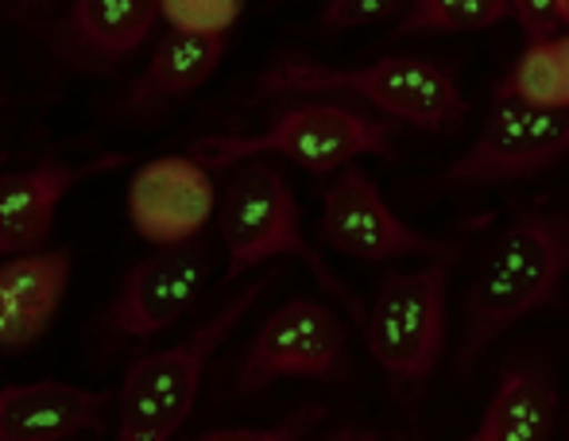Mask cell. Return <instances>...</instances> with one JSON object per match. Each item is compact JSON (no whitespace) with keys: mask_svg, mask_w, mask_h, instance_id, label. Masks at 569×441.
<instances>
[{"mask_svg":"<svg viewBox=\"0 0 569 441\" xmlns=\"http://www.w3.org/2000/svg\"><path fill=\"white\" fill-rule=\"evenodd\" d=\"M569 275V210H523L496 237L465 294V349L469 368L488 344L523 314L558 302Z\"/></svg>","mask_w":569,"mask_h":441,"instance_id":"1","label":"cell"},{"mask_svg":"<svg viewBox=\"0 0 569 441\" xmlns=\"http://www.w3.org/2000/svg\"><path fill=\"white\" fill-rule=\"evenodd\" d=\"M260 93H349L372 101L380 112L435 136H450L465 124L469 106L461 98L453 70L419 54H391L372 67H322L302 54L279 59L260 78Z\"/></svg>","mask_w":569,"mask_h":441,"instance_id":"2","label":"cell"},{"mask_svg":"<svg viewBox=\"0 0 569 441\" xmlns=\"http://www.w3.org/2000/svg\"><path fill=\"white\" fill-rule=\"evenodd\" d=\"M263 291H268V279H256L252 287H244L237 299H229L221 307V314L198 325L187 341L136 360L117 391L120 427L113 441H171L179 434L182 422L194 414L210 357L237 330V322L256 307V299Z\"/></svg>","mask_w":569,"mask_h":441,"instance_id":"3","label":"cell"},{"mask_svg":"<svg viewBox=\"0 0 569 441\" xmlns=\"http://www.w3.org/2000/svg\"><path fill=\"white\" fill-rule=\"evenodd\" d=\"M221 240L229 252V271L226 283L240 279L244 271H252L256 263L276 260V255H291L302 260L315 279L341 302L352 314V322L365 325L368 310L349 287L330 271V263L307 244L299 229V202L291 194V182L283 179V171L260 159H248L237 167V174L226 182V198H221Z\"/></svg>","mask_w":569,"mask_h":441,"instance_id":"4","label":"cell"},{"mask_svg":"<svg viewBox=\"0 0 569 441\" xmlns=\"http://www.w3.org/2000/svg\"><path fill=\"white\" fill-rule=\"evenodd\" d=\"M391 136L396 128L368 112L345 106H291L271 117L263 136H202L190 148V159H198L206 171H221L260 156H283L315 174H330L360 156L391 159Z\"/></svg>","mask_w":569,"mask_h":441,"instance_id":"5","label":"cell"},{"mask_svg":"<svg viewBox=\"0 0 569 441\" xmlns=\"http://www.w3.org/2000/svg\"><path fill=\"white\" fill-rule=\"evenodd\" d=\"M446 283L450 263L396 271L380 283L365 318L368 352L403 391L419 395L446 344Z\"/></svg>","mask_w":569,"mask_h":441,"instance_id":"6","label":"cell"},{"mask_svg":"<svg viewBox=\"0 0 569 441\" xmlns=\"http://www.w3.org/2000/svg\"><path fill=\"white\" fill-rule=\"evenodd\" d=\"M345 380V325L315 299H291L252 337L237 368V395H256L276 380Z\"/></svg>","mask_w":569,"mask_h":441,"instance_id":"7","label":"cell"},{"mask_svg":"<svg viewBox=\"0 0 569 441\" xmlns=\"http://www.w3.org/2000/svg\"><path fill=\"white\" fill-rule=\"evenodd\" d=\"M569 151V109H531L519 101H496L485 132L442 174L446 187L516 182L555 167Z\"/></svg>","mask_w":569,"mask_h":441,"instance_id":"8","label":"cell"},{"mask_svg":"<svg viewBox=\"0 0 569 441\" xmlns=\"http://www.w3.org/2000/svg\"><path fill=\"white\" fill-rule=\"evenodd\" d=\"M322 237L338 252L357 260H403V255H435L438 263H450L461 255L453 240L422 237L419 229L403 224L388 210L376 182L360 167H345L322 198Z\"/></svg>","mask_w":569,"mask_h":441,"instance_id":"9","label":"cell"},{"mask_svg":"<svg viewBox=\"0 0 569 441\" xmlns=\"http://www.w3.org/2000/svg\"><path fill=\"white\" fill-rule=\"evenodd\" d=\"M210 271V248L179 244L159 248L132 263L117 299L106 310V325L120 337H156L171 330L202 294Z\"/></svg>","mask_w":569,"mask_h":441,"instance_id":"10","label":"cell"},{"mask_svg":"<svg viewBox=\"0 0 569 441\" xmlns=\"http://www.w3.org/2000/svg\"><path fill=\"white\" fill-rule=\"evenodd\" d=\"M218 190L198 159L163 156L143 163L128 187V218L132 229L156 248L194 244L213 218Z\"/></svg>","mask_w":569,"mask_h":441,"instance_id":"11","label":"cell"},{"mask_svg":"<svg viewBox=\"0 0 569 441\" xmlns=\"http://www.w3.org/2000/svg\"><path fill=\"white\" fill-rule=\"evenodd\" d=\"M128 156L106 151V156L90 159V163H43L31 171L0 174V263L16 260V255L43 252L47 237H51L54 210L59 202L78 187V182L93 179L124 167Z\"/></svg>","mask_w":569,"mask_h":441,"instance_id":"12","label":"cell"},{"mask_svg":"<svg viewBox=\"0 0 569 441\" xmlns=\"http://www.w3.org/2000/svg\"><path fill=\"white\" fill-rule=\"evenodd\" d=\"M113 391H86L62 380L0 388V441H70L98 430L113 407Z\"/></svg>","mask_w":569,"mask_h":441,"instance_id":"13","label":"cell"},{"mask_svg":"<svg viewBox=\"0 0 569 441\" xmlns=\"http://www.w3.org/2000/svg\"><path fill=\"white\" fill-rule=\"evenodd\" d=\"M74 255L67 248L0 263V352H20L51 330L67 299Z\"/></svg>","mask_w":569,"mask_h":441,"instance_id":"14","label":"cell"},{"mask_svg":"<svg viewBox=\"0 0 569 441\" xmlns=\"http://www.w3.org/2000/svg\"><path fill=\"white\" fill-rule=\"evenodd\" d=\"M558 414V388L539 357H519L500 372L496 395L477 434L465 441H550Z\"/></svg>","mask_w":569,"mask_h":441,"instance_id":"15","label":"cell"},{"mask_svg":"<svg viewBox=\"0 0 569 441\" xmlns=\"http://www.w3.org/2000/svg\"><path fill=\"white\" fill-rule=\"evenodd\" d=\"M226 39H190V36H163L151 54L148 70L132 86V106H159L194 93L198 86L210 82L218 62L226 59Z\"/></svg>","mask_w":569,"mask_h":441,"instance_id":"16","label":"cell"},{"mask_svg":"<svg viewBox=\"0 0 569 441\" xmlns=\"http://www.w3.org/2000/svg\"><path fill=\"white\" fill-rule=\"evenodd\" d=\"M156 20V0H74L67 28L78 43L101 59H124L151 36Z\"/></svg>","mask_w":569,"mask_h":441,"instance_id":"17","label":"cell"},{"mask_svg":"<svg viewBox=\"0 0 569 441\" xmlns=\"http://www.w3.org/2000/svg\"><path fill=\"white\" fill-rule=\"evenodd\" d=\"M492 101H519L531 109H566L562 67H558L555 39L550 43H527V51L516 59V67L496 82Z\"/></svg>","mask_w":569,"mask_h":441,"instance_id":"18","label":"cell"},{"mask_svg":"<svg viewBox=\"0 0 569 441\" xmlns=\"http://www.w3.org/2000/svg\"><path fill=\"white\" fill-rule=\"evenodd\" d=\"M508 0H419L407 8V16L391 36L403 39L419 36V31H480L508 20Z\"/></svg>","mask_w":569,"mask_h":441,"instance_id":"19","label":"cell"},{"mask_svg":"<svg viewBox=\"0 0 569 441\" xmlns=\"http://www.w3.org/2000/svg\"><path fill=\"white\" fill-rule=\"evenodd\" d=\"M240 12V0H159V20L171 23L174 36L190 39H226Z\"/></svg>","mask_w":569,"mask_h":441,"instance_id":"20","label":"cell"},{"mask_svg":"<svg viewBox=\"0 0 569 441\" xmlns=\"http://www.w3.org/2000/svg\"><path fill=\"white\" fill-rule=\"evenodd\" d=\"M326 419L322 403H307L295 414H287L276 427H226V430H206L194 441H302L318 422Z\"/></svg>","mask_w":569,"mask_h":441,"instance_id":"21","label":"cell"},{"mask_svg":"<svg viewBox=\"0 0 569 441\" xmlns=\"http://www.w3.org/2000/svg\"><path fill=\"white\" fill-rule=\"evenodd\" d=\"M396 12H403L399 0H330V4L322 8L318 28L345 31V28H360V23L388 20V16H396Z\"/></svg>","mask_w":569,"mask_h":441,"instance_id":"22","label":"cell"},{"mask_svg":"<svg viewBox=\"0 0 569 441\" xmlns=\"http://www.w3.org/2000/svg\"><path fill=\"white\" fill-rule=\"evenodd\" d=\"M511 16H516V23L527 31L531 43H550V39H558L555 0H516Z\"/></svg>","mask_w":569,"mask_h":441,"instance_id":"23","label":"cell"},{"mask_svg":"<svg viewBox=\"0 0 569 441\" xmlns=\"http://www.w3.org/2000/svg\"><path fill=\"white\" fill-rule=\"evenodd\" d=\"M330 441H407V438H383V434H376V430H360V427H345L338 430Z\"/></svg>","mask_w":569,"mask_h":441,"instance_id":"24","label":"cell"},{"mask_svg":"<svg viewBox=\"0 0 569 441\" xmlns=\"http://www.w3.org/2000/svg\"><path fill=\"white\" fill-rule=\"evenodd\" d=\"M555 51H558V67H562V86H566V109H569V36L555 39Z\"/></svg>","mask_w":569,"mask_h":441,"instance_id":"25","label":"cell"},{"mask_svg":"<svg viewBox=\"0 0 569 441\" xmlns=\"http://www.w3.org/2000/svg\"><path fill=\"white\" fill-rule=\"evenodd\" d=\"M555 16H558V28H569V0H555Z\"/></svg>","mask_w":569,"mask_h":441,"instance_id":"26","label":"cell"},{"mask_svg":"<svg viewBox=\"0 0 569 441\" xmlns=\"http://www.w3.org/2000/svg\"><path fill=\"white\" fill-rule=\"evenodd\" d=\"M4 159H8V156H4V148H0V167H4Z\"/></svg>","mask_w":569,"mask_h":441,"instance_id":"27","label":"cell"}]
</instances>
